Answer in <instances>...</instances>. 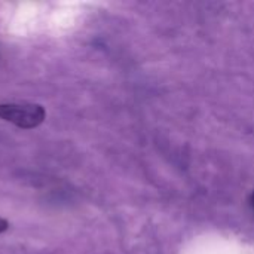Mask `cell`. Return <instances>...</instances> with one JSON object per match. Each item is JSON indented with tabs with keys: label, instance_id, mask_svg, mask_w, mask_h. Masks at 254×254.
I'll return each mask as SVG.
<instances>
[{
	"label": "cell",
	"instance_id": "obj_1",
	"mask_svg": "<svg viewBox=\"0 0 254 254\" xmlns=\"http://www.w3.org/2000/svg\"><path fill=\"white\" fill-rule=\"evenodd\" d=\"M46 118V110L42 104L31 103H6L0 104V119L13 124L22 129L37 128Z\"/></svg>",
	"mask_w": 254,
	"mask_h": 254
},
{
	"label": "cell",
	"instance_id": "obj_2",
	"mask_svg": "<svg viewBox=\"0 0 254 254\" xmlns=\"http://www.w3.org/2000/svg\"><path fill=\"white\" fill-rule=\"evenodd\" d=\"M7 229H9V222H7L6 219L0 217V234L6 232Z\"/></svg>",
	"mask_w": 254,
	"mask_h": 254
},
{
	"label": "cell",
	"instance_id": "obj_3",
	"mask_svg": "<svg viewBox=\"0 0 254 254\" xmlns=\"http://www.w3.org/2000/svg\"><path fill=\"white\" fill-rule=\"evenodd\" d=\"M253 207H254V196H253Z\"/></svg>",
	"mask_w": 254,
	"mask_h": 254
}]
</instances>
